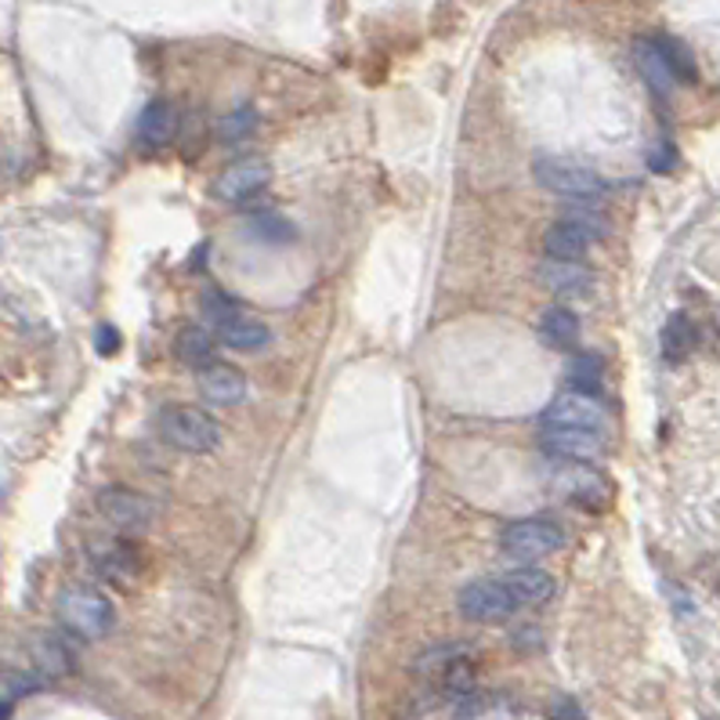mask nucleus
Masks as SVG:
<instances>
[{
    "mask_svg": "<svg viewBox=\"0 0 720 720\" xmlns=\"http://www.w3.org/2000/svg\"><path fill=\"white\" fill-rule=\"evenodd\" d=\"M543 453L562 464H594L605 453L601 431H573V428H543Z\"/></svg>",
    "mask_w": 720,
    "mask_h": 720,
    "instance_id": "obj_12",
    "label": "nucleus"
},
{
    "mask_svg": "<svg viewBox=\"0 0 720 720\" xmlns=\"http://www.w3.org/2000/svg\"><path fill=\"white\" fill-rule=\"evenodd\" d=\"M536 330H540V341L543 344H551V347H576V341H579V315L573 312V308H565V304H551V308H543V312H540Z\"/></svg>",
    "mask_w": 720,
    "mask_h": 720,
    "instance_id": "obj_19",
    "label": "nucleus"
},
{
    "mask_svg": "<svg viewBox=\"0 0 720 720\" xmlns=\"http://www.w3.org/2000/svg\"><path fill=\"white\" fill-rule=\"evenodd\" d=\"M200 312L207 315L210 326L221 330V326H229V322L240 319V304H235L225 290L210 287V290H203V297H200Z\"/></svg>",
    "mask_w": 720,
    "mask_h": 720,
    "instance_id": "obj_26",
    "label": "nucleus"
},
{
    "mask_svg": "<svg viewBox=\"0 0 720 720\" xmlns=\"http://www.w3.org/2000/svg\"><path fill=\"white\" fill-rule=\"evenodd\" d=\"M536 181L543 185L547 192L554 196H565V200H576V203H590L605 196V178L594 167L587 164H576V159H565V156H543L536 159Z\"/></svg>",
    "mask_w": 720,
    "mask_h": 720,
    "instance_id": "obj_4",
    "label": "nucleus"
},
{
    "mask_svg": "<svg viewBox=\"0 0 720 720\" xmlns=\"http://www.w3.org/2000/svg\"><path fill=\"white\" fill-rule=\"evenodd\" d=\"M272 178V170L265 159H257V156H246V159H235V164H229L225 170L214 178V196L221 203H246V200H254V196L265 189Z\"/></svg>",
    "mask_w": 720,
    "mask_h": 720,
    "instance_id": "obj_11",
    "label": "nucleus"
},
{
    "mask_svg": "<svg viewBox=\"0 0 720 720\" xmlns=\"http://www.w3.org/2000/svg\"><path fill=\"white\" fill-rule=\"evenodd\" d=\"M608 232L605 218L594 207H568L562 221H554L543 235V251L547 257H565V261H583L594 243Z\"/></svg>",
    "mask_w": 720,
    "mask_h": 720,
    "instance_id": "obj_3",
    "label": "nucleus"
},
{
    "mask_svg": "<svg viewBox=\"0 0 720 720\" xmlns=\"http://www.w3.org/2000/svg\"><path fill=\"white\" fill-rule=\"evenodd\" d=\"M254 131H257V109L254 106L232 109V113L218 120V142L221 145H240V142L251 139Z\"/></svg>",
    "mask_w": 720,
    "mask_h": 720,
    "instance_id": "obj_24",
    "label": "nucleus"
},
{
    "mask_svg": "<svg viewBox=\"0 0 720 720\" xmlns=\"http://www.w3.org/2000/svg\"><path fill=\"white\" fill-rule=\"evenodd\" d=\"M98 514H102L109 525H117L120 532H139L148 529L159 514V507L142 496L139 489L128 486H109L98 492Z\"/></svg>",
    "mask_w": 720,
    "mask_h": 720,
    "instance_id": "obj_9",
    "label": "nucleus"
},
{
    "mask_svg": "<svg viewBox=\"0 0 720 720\" xmlns=\"http://www.w3.org/2000/svg\"><path fill=\"white\" fill-rule=\"evenodd\" d=\"M565 380H568V388H573V391L598 395L601 380H605V358L594 355V352H576L565 366Z\"/></svg>",
    "mask_w": 720,
    "mask_h": 720,
    "instance_id": "obj_23",
    "label": "nucleus"
},
{
    "mask_svg": "<svg viewBox=\"0 0 720 720\" xmlns=\"http://www.w3.org/2000/svg\"><path fill=\"white\" fill-rule=\"evenodd\" d=\"M551 717H557V720H583V717L576 713V706L568 702V699H557V702H551Z\"/></svg>",
    "mask_w": 720,
    "mask_h": 720,
    "instance_id": "obj_30",
    "label": "nucleus"
},
{
    "mask_svg": "<svg viewBox=\"0 0 720 720\" xmlns=\"http://www.w3.org/2000/svg\"><path fill=\"white\" fill-rule=\"evenodd\" d=\"M117 347H120V333H117L113 326H102V330H98V352H102V355H113Z\"/></svg>",
    "mask_w": 720,
    "mask_h": 720,
    "instance_id": "obj_29",
    "label": "nucleus"
},
{
    "mask_svg": "<svg viewBox=\"0 0 720 720\" xmlns=\"http://www.w3.org/2000/svg\"><path fill=\"white\" fill-rule=\"evenodd\" d=\"M565 547V529L554 518H521L500 532V551L518 562H540Z\"/></svg>",
    "mask_w": 720,
    "mask_h": 720,
    "instance_id": "obj_5",
    "label": "nucleus"
},
{
    "mask_svg": "<svg viewBox=\"0 0 720 720\" xmlns=\"http://www.w3.org/2000/svg\"><path fill=\"white\" fill-rule=\"evenodd\" d=\"M547 486L557 496H565L573 507H579V511H594V514L605 511L608 500H612V486L590 464H562V461H557V467L551 464Z\"/></svg>",
    "mask_w": 720,
    "mask_h": 720,
    "instance_id": "obj_6",
    "label": "nucleus"
},
{
    "mask_svg": "<svg viewBox=\"0 0 720 720\" xmlns=\"http://www.w3.org/2000/svg\"><path fill=\"white\" fill-rule=\"evenodd\" d=\"M30 660H33V669L47 680L55 677H69L77 660H73L69 644L62 641L58 634H36L33 644H30Z\"/></svg>",
    "mask_w": 720,
    "mask_h": 720,
    "instance_id": "obj_16",
    "label": "nucleus"
},
{
    "mask_svg": "<svg viewBox=\"0 0 720 720\" xmlns=\"http://www.w3.org/2000/svg\"><path fill=\"white\" fill-rule=\"evenodd\" d=\"M660 344H663V355L669 358V363H680V358H688L695 347H699V326H695L685 312H674L660 333Z\"/></svg>",
    "mask_w": 720,
    "mask_h": 720,
    "instance_id": "obj_20",
    "label": "nucleus"
},
{
    "mask_svg": "<svg viewBox=\"0 0 720 720\" xmlns=\"http://www.w3.org/2000/svg\"><path fill=\"white\" fill-rule=\"evenodd\" d=\"M174 131H178V113H174V106L164 102V98H156V102H148L139 117V131H134V139H139L142 148H164Z\"/></svg>",
    "mask_w": 720,
    "mask_h": 720,
    "instance_id": "obj_17",
    "label": "nucleus"
},
{
    "mask_svg": "<svg viewBox=\"0 0 720 720\" xmlns=\"http://www.w3.org/2000/svg\"><path fill=\"white\" fill-rule=\"evenodd\" d=\"M156 434L178 453H214L221 445V424L203 409L192 406H164L156 413Z\"/></svg>",
    "mask_w": 720,
    "mask_h": 720,
    "instance_id": "obj_2",
    "label": "nucleus"
},
{
    "mask_svg": "<svg viewBox=\"0 0 720 720\" xmlns=\"http://www.w3.org/2000/svg\"><path fill=\"white\" fill-rule=\"evenodd\" d=\"M634 62H638V73H641V80L652 87V95H660L666 98L669 91H674V73H669V62L663 55V47L660 41H638L634 44Z\"/></svg>",
    "mask_w": 720,
    "mask_h": 720,
    "instance_id": "obj_18",
    "label": "nucleus"
},
{
    "mask_svg": "<svg viewBox=\"0 0 720 720\" xmlns=\"http://www.w3.org/2000/svg\"><path fill=\"white\" fill-rule=\"evenodd\" d=\"M655 41H660L663 55L669 62V73H674L677 84H695V80H699V69H695V58H691V52H688L685 44L674 41V36H655Z\"/></svg>",
    "mask_w": 720,
    "mask_h": 720,
    "instance_id": "obj_25",
    "label": "nucleus"
},
{
    "mask_svg": "<svg viewBox=\"0 0 720 720\" xmlns=\"http://www.w3.org/2000/svg\"><path fill=\"white\" fill-rule=\"evenodd\" d=\"M540 287L551 290L554 297H590L598 287V276H594L590 265L583 261H565V257H547L536 272Z\"/></svg>",
    "mask_w": 720,
    "mask_h": 720,
    "instance_id": "obj_13",
    "label": "nucleus"
},
{
    "mask_svg": "<svg viewBox=\"0 0 720 720\" xmlns=\"http://www.w3.org/2000/svg\"><path fill=\"white\" fill-rule=\"evenodd\" d=\"M456 608H461V616L470 619V623H503V619H511L518 612V605L503 579L467 583L461 590V598H456Z\"/></svg>",
    "mask_w": 720,
    "mask_h": 720,
    "instance_id": "obj_8",
    "label": "nucleus"
},
{
    "mask_svg": "<svg viewBox=\"0 0 720 720\" xmlns=\"http://www.w3.org/2000/svg\"><path fill=\"white\" fill-rule=\"evenodd\" d=\"M268 341H272V330L265 322L243 319V315L218 330V344H225L229 352H257V347H265Z\"/></svg>",
    "mask_w": 720,
    "mask_h": 720,
    "instance_id": "obj_22",
    "label": "nucleus"
},
{
    "mask_svg": "<svg viewBox=\"0 0 720 720\" xmlns=\"http://www.w3.org/2000/svg\"><path fill=\"white\" fill-rule=\"evenodd\" d=\"M196 380H200V395L210 406H235L246 399V377L229 363L203 366L200 374H196Z\"/></svg>",
    "mask_w": 720,
    "mask_h": 720,
    "instance_id": "obj_14",
    "label": "nucleus"
},
{
    "mask_svg": "<svg viewBox=\"0 0 720 720\" xmlns=\"http://www.w3.org/2000/svg\"><path fill=\"white\" fill-rule=\"evenodd\" d=\"M543 428H573V431H601L608 428V413L598 395H583V391H562L551 406L540 413Z\"/></svg>",
    "mask_w": 720,
    "mask_h": 720,
    "instance_id": "obj_7",
    "label": "nucleus"
},
{
    "mask_svg": "<svg viewBox=\"0 0 720 720\" xmlns=\"http://www.w3.org/2000/svg\"><path fill=\"white\" fill-rule=\"evenodd\" d=\"M649 167L655 170V174H669L677 167V148H674V142H660L649 153Z\"/></svg>",
    "mask_w": 720,
    "mask_h": 720,
    "instance_id": "obj_28",
    "label": "nucleus"
},
{
    "mask_svg": "<svg viewBox=\"0 0 720 720\" xmlns=\"http://www.w3.org/2000/svg\"><path fill=\"white\" fill-rule=\"evenodd\" d=\"M251 229L257 232V240H265V243H290L293 235H297V229L290 225L287 218H279L276 210H265V214H257Z\"/></svg>",
    "mask_w": 720,
    "mask_h": 720,
    "instance_id": "obj_27",
    "label": "nucleus"
},
{
    "mask_svg": "<svg viewBox=\"0 0 720 720\" xmlns=\"http://www.w3.org/2000/svg\"><path fill=\"white\" fill-rule=\"evenodd\" d=\"M214 347H218V337L207 326H189L178 333V341H174V355L200 374L203 366L214 363Z\"/></svg>",
    "mask_w": 720,
    "mask_h": 720,
    "instance_id": "obj_21",
    "label": "nucleus"
},
{
    "mask_svg": "<svg viewBox=\"0 0 720 720\" xmlns=\"http://www.w3.org/2000/svg\"><path fill=\"white\" fill-rule=\"evenodd\" d=\"M507 590H511V598L518 608H536V605H547L554 598V576L543 573L536 565H521L514 573L503 576Z\"/></svg>",
    "mask_w": 720,
    "mask_h": 720,
    "instance_id": "obj_15",
    "label": "nucleus"
},
{
    "mask_svg": "<svg viewBox=\"0 0 720 720\" xmlns=\"http://www.w3.org/2000/svg\"><path fill=\"white\" fill-rule=\"evenodd\" d=\"M91 565H95L98 579L113 583V587H123V590H131L134 583L142 579V568H145L139 543H131L123 536L98 543V547L91 551Z\"/></svg>",
    "mask_w": 720,
    "mask_h": 720,
    "instance_id": "obj_10",
    "label": "nucleus"
},
{
    "mask_svg": "<svg viewBox=\"0 0 720 720\" xmlns=\"http://www.w3.org/2000/svg\"><path fill=\"white\" fill-rule=\"evenodd\" d=\"M55 612H58V623L80 641H102L117 623L113 601H109L98 587H91V583H69V587L58 594Z\"/></svg>",
    "mask_w": 720,
    "mask_h": 720,
    "instance_id": "obj_1",
    "label": "nucleus"
},
{
    "mask_svg": "<svg viewBox=\"0 0 720 720\" xmlns=\"http://www.w3.org/2000/svg\"><path fill=\"white\" fill-rule=\"evenodd\" d=\"M11 717V710H8V702H0V720H8Z\"/></svg>",
    "mask_w": 720,
    "mask_h": 720,
    "instance_id": "obj_31",
    "label": "nucleus"
}]
</instances>
